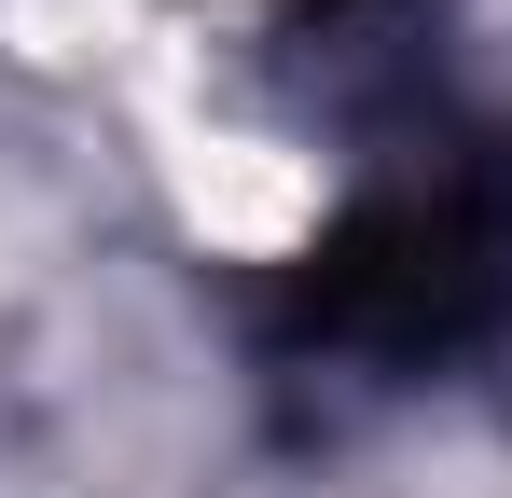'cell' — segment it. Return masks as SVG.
I'll return each mask as SVG.
<instances>
[{
  "instance_id": "cell-1",
  "label": "cell",
  "mask_w": 512,
  "mask_h": 498,
  "mask_svg": "<svg viewBox=\"0 0 512 498\" xmlns=\"http://www.w3.org/2000/svg\"><path fill=\"white\" fill-rule=\"evenodd\" d=\"M512 291V194L485 166H429L360 194L333 236L291 263V346H333V360H443L499 319Z\"/></svg>"
}]
</instances>
